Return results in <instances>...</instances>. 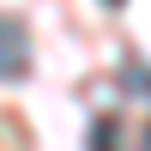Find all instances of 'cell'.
<instances>
[{
  "instance_id": "obj_2",
  "label": "cell",
  "mask_w": 151,
  "mask_h": 151,
  "mask_svg": "<svg viewBox=\"0 0 151 151\" xmlns=\"http://www.w3.org/2000/svg\"><path fill=\"white\" fill-rule=\"evenodd\" d=\"M91 151H115V121H109V115L97 121V133H91Z\"/></svg>"
},
{
  "instance_id": "obj_1",
  "label": "cell",
  "mask_w": 151,
  "mask_h": 151,
  "mask_svg": "<svg viewBox=\"0 0 151 151\" xmlns=\"http://www.w3.org/2000/svg\"><path fill=\"white\" fill-rule=\"evenodd\" d=\"M24 67H30V42L12 18H0V79H18Z\"/></svg>"
},
{
  "instance_id": "obj_3",
  "label": "cell",
  "mask_w": 151,
  "mask_h": 151,
  "mask_svg": "<svg viewBox=\"0 0 151 151\" xmlns=\"http://www.w3.org/2000/svg\"><path fill=\"white\" fill-rule=\"evenodd\" d=\"M109 6H121V0H109Z\"/></svg>"
}]
</instances>
